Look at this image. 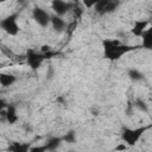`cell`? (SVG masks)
Returning <instances> with one entry per match:
<instances>
[{
  "label": "cell",
  "mask_w": 152,
  "mask_h": 152,
  "mask_svg": "<svg viewBox=\"0 0 152 152\" xmlns=\"http://www.w3.org/2000/svg\"><path fill=\"white\" fill-rule=\"evenodd\" d=\"M62 141H63V139L61 137H52V138L48 139V141L45 142V146L48 147V151H55L56 148L59 147Z\"/></svg>",
  "instance_id": "cell-13"
},
{
  "label": "cell",
  "mask_w": 152,
  "mask_h": 152,
  "mask_svg": "<svg viewBox=\"0 0 152 152\" xmlns=\"http://www.w3.org/2000/svg\"><path fill=\"white\" fill-rule=\"evenodd\" d=\"M30 152H48V147L44 145H34V146H31L30 148Z\"/></svg>",
  "instance_id": "cell-19"
},
{
  "label": "cell",
  "mask_w": 152,
  "mask_h": 152,
  "mask_svg": "<svg viewBox=\"0 0 152 152\" xmlns=\"http://www.w3.org/2000/svg\"><path fill=\"white\" fill-rule=\"evenodd\" d=\"M150 128V126H142V127H137V128H127L125 127L121 132V139L122 142H125L128 147H132L137 145V142L141 139L144 133Z\"/></svg>",
  "instance_id": "cell-2"
},
{
  "label": "cell",
  "mask_w": 152,
  "mask_h": 152,
  "mask_svg": "<svg viewBox=\"0 0 152 152\" xmlns=\"http://www.w3.org/2000/svg\"><path fill=\"white\" fill-rule=\"evenodd\" d=\"M63 141L64 142H68V144H74L76 142V133L74 131H69L68 133H65L63 137H62Z\"/></svg>",
  "instance_id": "cell-17"
},
{
  "label": "cell",
  "mask_w": 152,
  "mask_h": 152,
  "mask_svg": "<svg viewBox=\"0 0 152 152\" xmlns=\"http://www.w3.org/2000/svg\"><path fill=\"white\" fill-rule=\"evenodd\" d=\"M19 116L17 114V107L12 103H7L6 107V122H8L10 125H14L17 124Z\"/></svg>",
  "instance_id": "cell-9"
},
{
  "label": "cell",
  "mask_w": 152,
  "mask_h": 152,
  "mask_svg": "<svg viewBox=\"0 0 152 152\" xmlns=\"http://www.w3.org/2000/svg\"><path fill=\"white\" fill-rule=\"evenodd\" d=\"M31 146L32 145L30 142H18V141H14L8 147V152H30Z\"/></svg>",
  "instance_id": "cell-10"
},
{
  "label": "cell",
  "mask_w": 152,
  "mask_h": 152,
  "mask_svg": "<svg viewBox=\"0 0 152 152\" xmlns=\"http://www.w3.org/2000/svg\"><path fill=\"white\" fill-rule=\"evenodd\" d=\"M148 24H150L148 20H145V19L134 20L133 25H132V28H131V33L134 37H141L142 33L148 28Z\"/></svg>",
  "instance_id": "cell-7"
},
{
  "label": "cell",
  "mask_w": 152,
  "mask_h": 152,
  "mask_svg": "<svg viewBox=\"0 0 152 152\" xmlns=\"http://www.w3.org/2000/svg\"><path fill=\"white\" fill-rule=\"evenodd\" d=\"M119 5H120L119 1H110V0H109V1H108V5H107V8H106V14L115 12V11L118 10Z\"/></svg>",
  "instance_id": "cell-18"
},
{
  "label": "cell",
  "mask_w": 152,
  "mask_h": 152,
  "mask_svg": "<svg viewBox=\"0 0 152 152\" xmlns=\"http://www.w3.org/2000/svg\"><path fill=\"white\" fill-rule=\"evenodd\" d=\"M51 51H52V49H51V45H49V44H44L39 48L40 53H48V52H51Z\"/></svg>",
  "instance_id": "cell-21"
},
{
  "label": "cell",
  "mask_w": 152,
  "mask_h": 152,
  "mask_svg": "<svg viewBox=\"0 0 152 152\" xmlns=\"http://www.w3.org/2000/svg\"><path fill=\"white\" fill-rule=\"evenodd\" d=\"M51 26H52V28L57 33H61V32H63V31H65L68 28L66 21L62 17H57V15H52V18H51Z\"/></svg>",
  "instance_id": "cell-8"
},
{
  "label": "cell",
  "mask_w": 152,
  "mask_h": 152,
  "mask_svg": "<svg viewBox=\"0 0 152 152\" xmlns=\"http://www.w3.org/2000/svg\"><path fill=\"white\" fill-rule=\"evenodd\" d=\"M0 27L4 32H6L8 36H17L20 31L19 24H18V13H12L4 19L0 20Z\"/></svg>",
  "instance_id": "cell-3"
},
{
  "label": "cell",
  "mask_w": 152,
  "mask_h": 152,
  "mask_svg": "<svg viewBox=\"0 0 152 152\" xmlns=\"http://www.w3.org/2000/svg\"><path fill=\"white\" fill-rule=\"evenodd\" d=\"M141 46L146 50H152V26L148 27L141 36Z\"/></svg>",
  "instance_id": "cell-11"
},
{
  "label": "cell",
  "mask_w": 152,
  "mask_h": 152,
  "mask_svg": "<svg viewBox=\"0 0 152 152\" xmlns=\"http://www.w3.org/2000/svg\"><path fill=\"white\" fill-rule=\"evenodd\" d=\"M69 152H75V151H69Z\"/></svg>",
  "instance_id": "cell-23"
},
{
  "label": "cell",
  "mask_w": 152,
  "mask_h": 152,
  "mask_svg": "<svg viewBox=\"0 0 152 152\" xmlns=\"http://www.w3.org/2000/svg\"><path fill=\"white\" fill-rule=\"evenodd\" d=\"M102 48H103V56L108 61H118L120 59L125 53H128L135 49V46L124 44L121 40L116 38H106L102 40Z\"/></svg>",
  "instance_id": "cell-1"
},
{
  "label": "cell",
  "mask_w": 152,
  "mask_h": 152,
  "mask_svg": "<svg viewBox=\"0 0 152 152\" xmlns=\"http://www.w3.org/2000/svg\"><path fill=\"white\" fill-rule=\"evenodd\" d=\"M82 4H83L86 7H88V8H94V6H95L96 1H95V0H93V1H83Z\"/></svg>",
  "instance_id": "cell-22"
},
{
  "label": "cell",
  "mask_w": 152,
  "mask_h": 152,
  "mask_svg": "<svg viewBox=\"0 0 152 152\" xmlns=\"http://www.w3.org/2000/svg\"><path fill=\"white\" fill-rule=\"evenodd\" d=\"M133 106L139 110V112H142V113H148V106L146 104V102L141 99H137L134 102H133Z\"/></svg>",
  "instance_id": "cell-16"
},
{
  "label": "cell",
  "mask_w": 152,
  "mask_h": 152,
  "mask_svg": "<svg viewBox=\"0 0 152 152\" xmlns=\"http://www.w3.org/2000/svg\"><path fill=\"white\" fill-rule=\"evenodd\" d=\"M17 80L18 78L14 75H12V74H5V72H2L0 75V84L2 87H10V86L14 84L17 82Z\"/></svg>",
  "instance_id": "cell-12"
},
{
  "label": "cell",
  "mask_w": 152,
  "mask_h": 152,
  "mask_svg": "<svg viewBox=\"0 0 152 152\" xmlns=\"http://www.w3.org/2000/svg\"><path fill=\"white\" fill-rule=\"evenodd\" d=\"M127 76H128V78H129L131 81H133V82H139V81H141V80L144 78L142 72L139 71L138 69H134V68H132V69H129V70L127 71Z\"/></svg>",
  "instance_id": "cell-15"
},
{
  "label": "cell",
  "mask_w": 152,
  "mask_h": 152,
  "mask_svg": "<svg viewBox=\"0 0 152 152\" xmlns=\"http://www.w3.org/2000/svg\"><path fill=\"white\" fill-rule=\"evenodd\" d=\"M128 150V146L125 144V142H119L114 148H113V152H125Z\"/></svg>",
  "instance_id": "cell-20"
},
{
  "label": "cell",
  "mask_w": 152,
  "mask_h": 152,
  "mask_svg": "<svg viewBox=\"0 0 152 152\" xmlns=\"http://www.w3.org/2000/svg\"><path fill=\"white\" fill-rule=\"evenodd\" d=\"M74 5L75 4H72V2H66L63 0L51 1V8L55 12V15H57V17H63L64 14H66L70 10L74 8Z\"/></svg>",
  "instance_id": "cell-6"
},
{
  "label": "cell",
  "mask_w": 152,
  "mask_h": 152,
  "mask_svg": "<svg viewBox=\"0 0 152 152\" xmlns=\"http://www.w3.org/2000/svg\"><path fill=\"white\" fill-rule=\"evenodd\" d=\"M45 59H46L45 56H44L43 53H40V52H36V51H32V50L27 51V55H26V63H27V65L30 66V69L33 70V71L38 70L39 66H42V64H43V62H44Z\"/></svg>",
  "instance_id": "cell-5"
},
{
  "label": "cell",
  "mask_w": 152,
  "mask_h": 152,
  "mask_svg": "<svg viewBox=\"0 0 152 152\" xmlns=\"http://www.w3.org/2000/svg\"><path fill=\"white\" fill-rule=\"evenodd\" d=\"M32 18L40 27H48L49 25H51L52 17L49 14L48 11H45L42 7H34L32 10Z\"/></svg>",
  "instance_id": "cell-4"
},
{
  "label": "cell",
  "mask_w": 152,
  "mask_h": 152,
  "mask_svg": "<svg viewBox=\"0 0 152 152\" xmlns=\"http://www.w3.org/2000/svg\"><path fill=\"white\" fill-rule=\"evenodd\" d=\"M108 1L109 0H97L96 1L95 6H94V10L99 15H104L106 14V8H107V5H108Z\"/></svg>",
  "instance_id": "cell-14"
}]
</instances>
